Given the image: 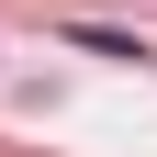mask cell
Instances as JSON below:
<instances>
[{
	"label": "cell",
	"instance_id": "1",
	"mask_svg": "<svg viewBox=\"0 0 157 157\" xmlns=\"http://www.w3.org/2000/svg\"><path fill=\"white\" fill-rule=\"evenodd\" d=\"M67 45H90V56H112V67H135V56H146L135 34H112V23H67Z\"/></svg>",
	"mask_w": 157,
	"mask_h": 157
}]
</instances>
